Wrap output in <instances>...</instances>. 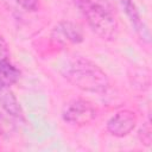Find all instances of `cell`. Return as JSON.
I'll return each mask as SVG.
<instances>
[{
  "label": "cell",
  "instance_id": "cell-1",
  "mask_svg": "<svg viewBox=\"0 0 152 152\" xmlns=\"http://www.w3.org/2000/svg\"><path fill=\"white\" fill-rule=\"evenodd\" d=\"M61 72L74 87L87 93L103 94L109 88V80L106 72L94 62L82 56L68 59Z\"/></svg>",
  "mask_w": 152,
  "mask_h": 152
},
{
  "label": "cell",
  "instance_id": "cell-3",
  "mask_svg": "<svg viewBox=\"0 0 152 152\" xmlns=\"http://www.w3.org/2000/svg\"><path fill=\"white\" fill-rule=\"evenodd\" d=\"M97 115L94 104L84 99H76L68 102L63 110L62 118L65 122L74 126H84L90 124Z\"/></svg>",
  "mask_w": 152,
  "mask_h": 152
},
{
  "label": "cell",
  "instance_id": "cell-4",
  "mask_svg": "<svg viewBox=\"0 0 152 152\" xmlns=\"http://www.w3.org/2000/svg\"><path fill=\"white\" fill-rule=\"evenodd\" d=\"M50 38L53 44L65 46L70 44H80L83 40L84 34L82 27L78 24L65 20L58 23L53 27Z\"/></svg>",
  "mask_w": 152,
  "mask_h": 152
},
{
  "label": "cell",
  "instance_id": "cell-2",
  "mask_svg": "<svg viewBox=\"0 0 152 152\" xmlns=\"http://www.w3.org/2000/svg\"><path fill=\"white\" fill-rule=\"evenodd\" d=\"M89 27L103 40H114L119 34V23L108 0H77Z\"/></svg>",
  "mask_w": 152,
  "mask_h": 152
},
{
  "label": "cell",
  "instance_id": "cell-11",
  "mask_svg": "<svg viewBox=\"0 0 152 152\" xmlns=\"http://www.w3.org/2000/svg\"><path fill=\"white\" fill-rule=\"evenodd\" d=\"M8 57H10L8 46H7L6 42L2 39V37H0V59H5Z\"/></svg>",
  "mask_w": 152,
  "mask_h": 152
},
{
  "label": "cell",
  "instance_id": "cell-6",
  "mask_svg": "<svg viewBox=\"0 0 152 152\" xmlns=\"http://www.w3.org/2000/svg\"><path fill=\"white\" fill-rule=\"evenodd\" d=\"M120 6L122 7V10L125 11L126 15L128 17L131 24L133 25L135 32L139 34V37L145 42V43H150L151 40V34H150V30L147 27V25L145 24L144 19L141 18L135 4L133 0H116Z\"/></svg>",
  "mask_w": 152,
  "mask_h": 152
},
{
  "label": "cell",
  "instance_id": "cell-7",
  "mask_svg": "<svg viewBox=\"0 0 152 152\" xmlns=\"http://www.w3.org/2000/svg\"><path fill=\"white\" fill-rule=\"evenodd\" d=\"M0 104L8 115L17 118V119H24L23 109H21L17 97L12 93L11 88L0 89Z\"/></svg>",
  "mask_w": 152,
  "mask_h": 152
},
{
  "label": "cell",
  "instance_id": "cell-8",
  "mask_svg": "<svg viewBox=\"0 0 152 152\" xmlns=\"http://www.w3.org/2000/svg\"><path fill=\"white\" fill-rule=\"evenodd\" d=\"M20 70L10 62V58L0 59V89L11 88L19 81Z\"/></svg>",
  "mask_w": 152,
  "mask_h": 152
},
{
  "label": "cell",
  "instance_id": "cell-10",
  "mask_svg": "<svg viewBox=\"0 0 152 152\" xmlns=\"http://www.w3.org/2000/svg\"><path fill=\"white\" fill-rule=\"evenodd\" d=\"M140 138H141V141L145 145H150L151 144V129H150V125L148 124L146 125V131H145L144 127L141 128V131H140Z\"/></svg>",
  "mask_w": 152,
  "mask_h": 152
},
{
  "label": "cell",
  "instance_id": "cell-9",
  "mask_svg": "<svg viewBox=\"0 0 152 152\" xmlns=\"http://www.w3.org/2000/svg\"><path fill=\"white\" fill-rule=\"evenodd\" d=\"M17 4L26 11H37L39 8V0H15Z\"/></svg>",
  "mask_w": 152,
  "mask_h": 152
},
{
  "label": "cell",
  "instance_id": "cell-5",
  "mask_svg": "<svg viewBox=\"0 0 152 152\" xmlns=\"http://www.w3.org/2000/svg\"><path fill=\"white\" fill-rule=\"evenodd\" d=\"M137 125V116L132 110L122 109L116 112L113 116L109 118L107 121V131L116 137V138H124L128 135Z\"/></svg>",
  "mask_w": 152,
  "mask_h": 152
}]
</instances>
